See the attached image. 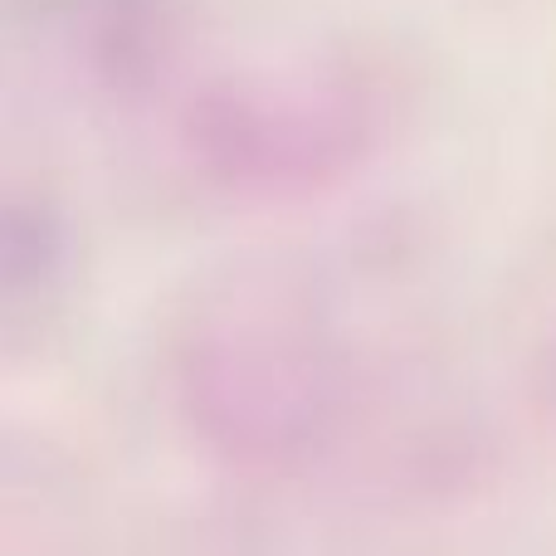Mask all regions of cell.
I'll list each match as a JSON object with an SVG mask.
<instances>
[{"mask_svg": "<svg viewBox=\"0 0 556 556\" xmlns=\"http://www.w3.org/2000/svg\"><path fill=\"white\" fill-rule=\"evenodd\" d=\"M195 142L215 176L240 186H317L352 162L362 123L342 103H260V98H220L195 123Z\"/></svg>", "mask_w": 556, "mask_h": 556, "instance_id": "cell-1", "label": "cell"}]
</instances>
